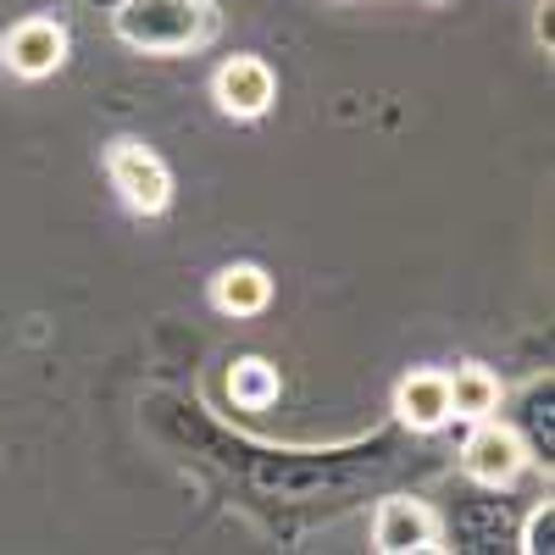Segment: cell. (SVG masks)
I'll return each instance as SVG.
<instances>
[{
  "mask_svg": "<svg viewBox=\"0 0 555 555\" xmlns=\"http://www.w3.org/2000/svg\"><path fill=\"white\" fill-rule=\"evenodd\" d=\"M117 34L133 51L178 56V51H195V44H206L217 34V12H211V0H122Z\"/></svg>",
  "mask_w": 555,
  "mask_h": 555,
  "instance_id": "cell-1",
  "label": "cell"
},
{
  "mask_svg": "<svg viewBox=\"0 0 555 555\" xmlns=\"http://www.w3.org/2000/svg\"><path fill=\"white\" fill-rule=\"evenodd\" d=\"M211 300H217L228 317H256V311L272 300V278H267L261 267H250V261L222 267L217 284H211Z\"/></svg>",
  "mask_w": 555,
  "mask_h": 555,
  "instance_id": "cell-8",
  "label": "cell"
},
{
  "mask_svg": "<svg viewBox=\"0 0 555 555\" xmlns=\"http://www.w3.org/2000/svg\"><path fill=\"white\" fill-rule=\"evenodd\" d=\"M228 389H234V400H240L245 411H261V405L278 400V373H272L267 361L245 356V361H234V373H228Z\"/></svg>",
  "mask_w": 555,
  "mask_h": 555,
  "instance_id": "cell-10",
  "label": "cell"
},
{
  "mask_svg": "<svg viewBox=\"0 0 555 555\" xmlns=\"http://www.w3.org/2000/svg\"><path fill=\"white\" fill-rule=\"evenodd\" d=\"M522 461H528L522 439H517L512 428L489 423V416H478V428H473L467 450H461V467H467V478L500 489V483H512V478L522 473Z\"/></svg>",
  "mask_w": 555,
  "mask_h": 555,
  "instance_id": "cell-3",
  "label": "cell"
},
{
  "mask_svg": "<svg viewBox=\"0 0 555 555\" xmlns=\"http://www.w3.org/2000/svg\"><path fill=\"white\" fill-rule=\"evenodd\" d=\"M395 405H400V416H405L416 434H434V428L450 423V378L444 373H411L400 384Z\"/></svg>",
  "mask_w": 555,
  "mask_h": 555,
  "instance_id": "cell-7",
  "label": "cell"
},
{
  "mask_svg": "<svg viewBox=\"0 0 555 555\" xmlns=\"http://www.w3.org/2000/svg\"><path fill=\"white\" fill-rule=\"evenodd\" d=\"M67 56V28L51 23V17H28L7 34V67L17 78H44V73H56Z\"/></svg>",
  "mask_w": 555,
  "mask_h": 555,
  "instance_id": "cell-6",
  "label": "cell"
},
{
  "mask_svg": "<svg viewBox=\"0 0 555 555\" xmlns=\"http://www.w3.org/2000/svg\"><path fill=\"white\" fill-rule=\"evenodd\" d=\"M373 544L384 555H411V550H434L439 544V517L423 500H384L378 522H373Z\"/></svg>",
  "mask_w": 555,
  "mask_h": 555,
  "instance_id": "cell-5",
  "label": "cell"
},
{
  "mask_svg": "<svg viewBox=\"0 0 555 555\" xmlns=\"http://www.w3.org/2000/svg\"><path fill=\"white\" fill-rule=\"evenodd\" d=\"M211 89H217V106H222L228 117H261V112L278 101V78H272V67L256 62V56L222 62Z\"/></svg>",
  "mask_w": 555,
  "mask_h": 555,
  "instance_id": "cell-4",
  "label": "cell"
},
{
  "mask_svg": "<svg viewBox=\"0 0 555 555\" xmlns=\"http://www.w3.org/2000/svg\"><path fill=\"white\" fill-rule=\"evenodd\" d=\"M106 167H112V183L122 190V201H128L133 211H167V201H172V172L162 167L156 151L122 139V145H112Z\"/></svg>",
  "mask_w": 555,
  "mask_h": 555,
  "instance_id": "cell-2",
  "label": "cell"
},
{
  "mask_svg": "<svg viewBox=\"0 0 555 555\" xmlns=\"http://www.w3.org/2000/svg\"><path fill=\"white\" fill-rule=\"evenodd\" d=\"M500 405V378L483 373V366H461V373L450 378V416H489Z\"/></svg>",
  "mask_w": 555,
  "mask_h": 555,
  "instance_id": "cell-9",
  "label": "cell"
},
{
  "mask_svg": "<svg viewBox=\"0 0 555 555\" xmlns=\"http://www.w3.org/2000/svg\"><path fill=\"white\" fill-rule=\"evenodd\" d=\"M550 533H555V512H550V500H544L539 512L528 517V528H522V550H528V555L550 550Z\"/></svg>",
  "mask_w": 555,
  "mask_h": 555,
  "instance_id": "cell-11",
  "label": "cell"
}]
</instances>
